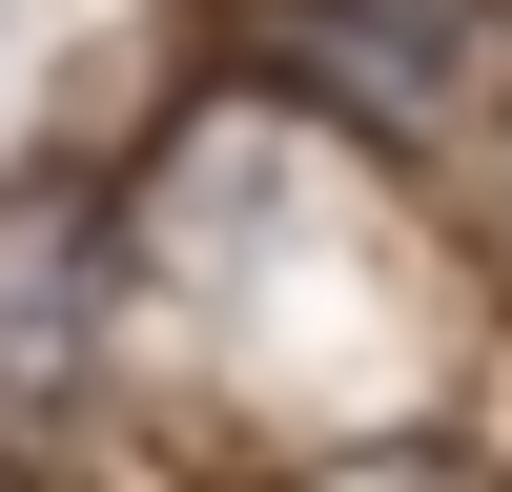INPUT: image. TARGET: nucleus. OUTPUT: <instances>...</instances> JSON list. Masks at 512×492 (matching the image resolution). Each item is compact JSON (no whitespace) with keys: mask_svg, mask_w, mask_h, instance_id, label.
<instances>
[{"mask_svg":"<svg viewBox=\"0 0 512 492\" xmlns=\"http://www.w3.org/2000/svg\"><path fill=\"white\" fill-rule=\"evenodd\" d=\"M246 41H267L308 103L390 123V144H431L451 82H472V41H492V0H246Z\"/></svg>","mask_w":512,"mask_h":492,"instance_id":"obj_1","label":"nucleus"},{"mask_svg":"<svg viewBox=\"0 0 512 492\" xmlns=\"http://www.w3.org/2000/svg\"><path fill=\"white\" fill-rule=\"evenodd\" d=\"M103 287H123V205L103 185H0V431L82 390Z\"/></svg>","mask_w":512,"mask_h":492,"instance_id":"obj_2","label":"nucleus"}]
</instances>
